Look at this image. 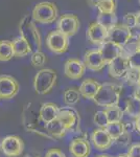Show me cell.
Here are the masks:
<instances>
[{"instance_id": "obj_11", "label": "cell", "mask_w": 140, "mask_h": 157, "mask_svg": "<svg viewBox=\"0 0 140 157\" xmlns=\"http://www.w3.org/2000/svg\"><path fill=\"white\" fill-rule=\"evenodd\" d=\"M132 35L131 29L128 27L121 25H115L114 27H112L111 29H109L108 34V40L115 44L119 45L120 47H123L127 44V42L131 39Z\"/></svg>"}, {"instance_id": "obj_8", "label": "cell", "mask_w": 140, "mask_h": 157, "mask_svg": "<svg viewBox=\"0 0 140 157\" xmlns=\"http://www.w3.org/2000/svg\"><path fill=\"white\" fill-rule=\"evenodd\" d=\"M57 26V29L70 38L74 36L80 29V20L73 14H64L59 18Z\"/></svg>"}, {"instance_id": "obj_5", "label": "cell", "mask_w": 140, "mask_h": 157, "mask_svg": "<svg viewBox=\"0 0 140 157\" xmlns=\"http://www.w3.org/2000/svg\"><path fill=\"white\" fill-rule=\"evenodd\" d=\"M46 45L50 52L58 55H62L66 52L69 46V37L63 34L59 29L51 30L47 35Z\"/></svg>"}, {"instance_id": "obj_7", "label": "cell", "mask_w": 140, "mask_h": 157, "mask_svg": "<svg viewBox=\"0 0 140 157\" xmlns=\"http://www.w3.org/2000/svg\"><path fill=\"white\" fill-rule=\"evenodd\" d=\"M2 153L7 157H19L23 153L24 143L17 135H9L1 141Z\"/></svg>"}, {"instance_id": "obj_9", "label": "cell", "mask_w": 140, "mask_h": 157, "mask_svg": "<svg viewBox=\"0 0 140 157\" xmlns=\"http://www.w3.org/2000/svg\"><path fill=\"white\" fill-rule=\"evenodd\" d=\"M108 66L110 75L115 78H124L129 70L132 68L129 57H126L123 55H120L113 61H111Z\"/></svg>"}, {"instance_id": "obj_33", "label": "cell", "mask_w": 140, "mask_h": 157, "mask_svg": "<svg viewBox=\"0 0 140 157\" xmlns=\"http://www.w3.org/2000/svg\"><path fill=\"white\" fill-rule=\"evenodd\" d=\"M129 59H130V63H131L132 67L140 69V52H134L133 55L130 56Z\"/></svg>"}, {"instance_id": "obj_32", "label": "cell", "mask_w": 140, "mask_h": 157, "mask_svg": "<svg viewBox=\"0 0 140 157\" xmlns=\"http://www.w3.org/2000/svg\"><path fill=\"white\" fill-rule=\"evenodd\" d=\"M115 143L117 144V145H119V146H127V145H129L130 144V141H131V134H130L128 131H126L123 135L121 136H119L118 138L115 139Z\"/></svg>"}, {"instance_id": "obj_35", "label": "cell", "mask_w": 140, "mask_h": 157, "mask_svg": "<svg viewBox=\"0 0 140 157\" xmlns=\"http://www.w3.org/2000/svg\"><path fill=\"white\" fill-rule=\"evenodd\" d=\"M45 157H66V155L59 149H50L46 152Z\"/></svg>"}, {"instance_id": "obj_43", "label": "cell", "mask_w": 140, "mask_h": 157, "mask_svg": "<svg viewBox=\"0 0 140 157\" xmlns=\"http://www.w3.org/2000/svg\"><path fill=\"white\" fill-rule=\"evenodd\" d=\"M23 157H38V156H32V155H25Z\"/></svg>"}, {"instance_id": "obj_34", "label": "cell", "mask_w": 140, "mask_h": 157, "mask_svg": "<svg viewBox=\"0 0 140 157\" xmlns=\"http://www.w3.org/2000/svg\"><path fill=\"white\" fill-rule=\"evenodd\" d=\"M128 155L130 157H140V144H134L130 147Z\"/></svg>"}, {"instance_id": "obj_2", "label": "cell", "mask_w": 140, "mask_h": 157, "mask_svg": "<svg viewBox=\"0 0 140 157\" xmlns=\"http://www.w3.org/2000/svg\"><path fill=\"white\" fill-rule=\"evenodd\" d=\"M121 92H123V86L120 85L112 84V83L101 84L93 101L96 105L101 106V107L109 108L112 106H117Z\"/></svg>"}, {"instance_id": "obj_23", "label": "cell", "mask_w": 140, "mask_h": 157, "mask_svg": "<svg viewBox=\"0 0 140 157\" xmlns=\"http://www.w3.org/2000/svg\"><path fill=\"white\" fill-rule=\"evenodd\" d=\"M126 112L130 116L136 118L140 115V101L136 98H129L126 102Z\"/></svg>"}, {"instance_id": "obj_14", "label": "cell", "mask_w": 140, "mask_h": 157, "mask_svg": "<svg viewBox=\"0 0 140 157\" xmlns=\"http://www.w3.org/2000/svg\"><path fill=\"white\" fill-rule=\"evenodd\" d=\"M85 69L86 66L84 62L78 59H74V58L68 59L64 65L65 75L71 80H78L82 78L85 73Z\"/></svg>"}, {"instance_id": "obj_38", "label": "cell", "mask_w": 140, "mask_h": 157, "mask_svg": "<svg viewBox=\"0 0 140 157\" xmlns=\"http://www.w3.org/2000/svg\"><path fill=\"white\" fill-rule=\"evenodd\" d=\"M134 98H136L137 100L140 101V86H138V87L136 88V90H135V92H134Z\"/></svg>"}, {"instance_id": "obj_25", "label": "cell", "mask_w": 140, "mask_h": 157, "mask_svg": "<svg viewBox=\"0 0 140 157\" xmlns=\"http://www.w3.org/2000/svg\"><path fill=\"white\" fill-rule=\"evenodd\" d=\"M106 130L108 131V133L110 134V136L113 138V140H115L121 136L123 134L126 132V127L121 121H117V123H110L107 126Z\"/></svg>"}, {"instance_id": "obj_13", "label": "cell", "mask_w": 140, "mask_h": 157, "mask_svg": "<svg viewBox=\"0 0 140 157\" xmlns=\"http://www.w3.org/2000/svg\"><path fill=\"white\" fill-rule=\"evenodd\" d=\"M109 30L100 25L97 22H93L88 26L87 29V38L93 44L100 45L108 40Z\"/></svg>"}, {"instance_id": "obj_21", "label": "cell", "mask_w": 140, "mask_h": 157, "mask_svg": "<svg viewBox=\"0 0 140 157\" xmlns=\"http://www.w3.org/2000/svg\"><path fill=\"white\" fill-rule=\"evenodd\" d=\"M15 57L13 42L9 40H0V62H6Z\"/></svg>"}, {"instance_id": "obj_39", "label": "cell", "mask_w": 140, "mask_h": 157, "mask_svg": "<svg viewBox=\"0 0 140 157\" xmlns=\"http://www.w3.org/2000/svg\"><path fill=\"white\" fill-rule=\"evenodd\" d=\"M136 16H137V26L140 27V11L138 13H136Z\"/></svg>"}, {"instance_id": "obj_24", "label": "cell", "mask_w": 140, "mask_h": 157, "mask_svg": "<svg viewBox=\"0 0 140 157\" xmlns=\"http://www.w3.org/2000/svg\"><path fill=\"white\" fill-rule=\"evenodd\" d=\"M81 92L76 88H68L65 90L64 92V102L66 105L68 106H73L76 103L80 102L81 100Z\"/></svg>"}, {"instance_id": "obj_42", "label": "cell", "mask_w": 140, "mask_h": 157, "mask_svg": "<svg viewBox=\"0 0 140 157\" xmlns=\"http://www.w3.org/2000/svg\"><path fill=\"white\" fill-rule=\"evenodd\" d=\"M96 157H111V156H109V155H98Z\"/></svg>"}, {"instance_id": "obj_31", "label": "cell", "mask_w": 140, "mask_h": 157, "mask_svg": "<svg viewBox=\"0 0 140 157\" xmlns=\"http://www.w3.org/2000/svg\"><path fill=\"white\" fill-rule=\"evenodd\" d=\"M30 62L35 67L43 66L46 63V56L42 52H34V54H32V57H30Z\"/></svg>"}, {"instance_id": "obj_45", "label": "cell", "mask_w": 140, "mask_h": 157, "mask_svg": "<svg viewBox=\"0 0 140 157\" xmlns=\"http://www.w3.org/2000/svg\"><path fill=\"white\" fill-rule=\"evenodd\" d=\"M138 1H139V4H140V0H138Z\"/></svg>"}, {"instance_id": "obj_20", "label": "cell", "mask_w": 140, "mask_h": 157, "mask_svg": "<svg viewBox=\"0 0 140 157\" xmlns=\"http://www.w3.org/2000/svg\"><path fill=\"white\" fill-rule=\"evenodd\" d=\"M13 47H14V52L15 57H25V56L29 55L32 52L30 47L25 40L21 36L16 38V39L13 40Z\"/></svg>"}, {"instance_id": "obj_6", "label": "cell", "mask_w": 140, "mask_h": 157, "mask_svg": "<svg viewBox=\"0 0 140 157\" xmlns=\"http://www.w3.org/2000/svg\"><path fill=\"white\" fill-rule=\"evenodd\" d=\"M58 118L65 125L67 131L76 133L81 130V117L78 112L72 107H62L59 110Z\"/></svg>"}, {"instance_id": "obj_18", "label": "cell", "mask_w": 140, "mask_h": 157, "mask_svg": "<svg viewBox=\"0 0 140 157\" xmlns=\"http://www.w3.org/2000/svg\"><path fill=\"white\" fill-rule=\"evenodd\" d=\"M100 86L101 84H99L97 81L93 80V78H86L85 81L82 82L78 90H80L81 95L83 98L93 100L95 98V95L97 94Z\"/></svg>"}, {"instance_id": "obj_30", "label": "cell", "mask_w": 140, "mask_h": 157, "mask_svg": "<svg viewBox=\"0 0 140 157\" xmlns=\"http://www.w3.org/2000/svg\"><path fill=\"white\" fill-rule=\"evenodd\" d=\"M123 25L128 29H132L134 27H137V16L136 13H128L123 18Z\"/></svg>"}, {"instance_id": "obj_27", "label": "cell", "mask_w": 140, "mask_h": 157, "mask_svg": "<svg viewBox=\"0 0 140 157\" xmlns=\"http://www.w3.org/2000/svg\"><path fill=\"white\" fill-rule=\"evenodd\" d=\"M93 121L96 126H98L100 129H106L107 126L109 125V120H108V116H107L105 110H101V111H97L95 112L94 114V118Z\"/></svg>"}, {"instance_id": "obj_41", "label": "cell", "mask_w": 140, "mask_h": 157, "mask_svg": "<svg viewBox=\"0 0 140 157\" xmlns=\"http://www.w3.org/2000/svg\"><path fill=\"white\" fill-rule=\"evenodd\" d=\"M117 157H130L128 154H123V155H118Z\"/></svg>"}, {"instance_id": "obj_19", "label": "cell", "mask_w": 140, "mask_h": 157, "mask_svg": "<svg viewBox=\"0 0 140 157\" xmlns=\"http://www.w3.org/2000/svg\"><path fill=\"white\" fill-rule=\"evenodd\" d=\"M59 110L60 107L55 103H43L39 108V113L40 117L42 118V121H44L45 123H50V121H55V118H58L59 115Z\"/></svg>"}, {"instance_id": "obj_16", "label": "cell", "mask_w": 140, "mask_h": 157, "mask_svg": "<svg viewBox=\"0 0 140 157\" xmlns=\"http://www.w3.org/2000/svg\"><path fill=\"white\" fill-rule=\"evenodd\" d=\"M69 151L73 157H89L91 153L90 143L85 137L74 138L69 146Z\"/></svg>"}, {"instance_id": "obj_29", "label": "cell", "mask_w": 140, "mask_h": 157, "mask_svg": "<svg viewBox=\"0 0 140 157\" xmlns=\"http://www.w3.org/2000/svg\"><path fill=\"white\" fill-rule=\"evenodd\" d=\"M139 78H140V69L133 68L129 70V72L126 75V81L130 85H138L139 84Z\"/></svg>"}, {"instance_id": "obj_15", "label": "cell", "mask_w": 140, "mask_h": 157, "mask_svg": "<svg viewBox=\"0 0 140 157\" xmlns=\"http://www.w3.org/2000/svg\"><path fill=\"white\" fill-rule=\"evenodd\" d=\"M91 140H92L93 146L97 150L100 151L108 150L114 141L113 138L110 136V134L108 133V131L106 129H100V128L93 131L92 135H91Z\"/></svg>"}, {"instance_id": "obj_12", "label": "cell", "mask_w": 140, "mask_h": 157, "mask_svg": "<svg viewBox=\"0 0 140 157\" xmlns=\"http://www.w3.org/2000/svg\"><path fill=\"white\" fill-rule=\"evenodd\" d=\"M84 64L90 70L99 71L106 66L107 63L99 49H91L84 56Z\"/></svg>"}, {"instance_id": "obj_17", "label": "cell", "mask_w": 140, "mask_h": 157, "mask_svg": "<svg viewBox=\"0 0 140 157\" xmlns=\"http://www.w3.org/2000/svg\"><path fill=\"white\" fill-rule=\"evenodd\" d=\"M99 52H101L104 59H105L107 65L113 61L115 58L119 57L120 55H123V47H120L119 45L115 44V43L107 40L103 43V44L99 45Z\"/></svg>"}, {"instance_id": "obj_36", "label": "cell", "mask_w": 140, "mask_h": 157, "mask_svg": "<svg viewBox=\"0 0 140 157\" xmlns=\"http://www.w3.org/2000/svg\"><path fill=\"white\" fill-rule=\"evenodd\" d=\"M135 129H136L137 131H138V133H140V115L137 116L136 118H135Z\"/></svg>"}, {"instance_id": "obj_28", "label": "cell", "mask_w": 140, "mask_h": 157, "mask_svg": "<svg viewBox=\"0 0 140 157\" xmlns=\"http://www.w3.org/2000/svg\"><path fill=\"white\" fill-rule=\"evenodd\" d=\"M98 13H115L116 2L115 0H105L96 6Z\"/></svg>"}, {"instance_id": "obj_3", "label": "cell", "mask_w": 140, "mask_h": 157, "mask_svg": "<svg viewBox=\"0 0 140 157\" xmlns=\"http://www.w3.org/2000/svg\"><path fill=\"white\" fill-rule=\"evenodd\" d=\"M57 72L50 68H44L37 72L34 80V88L36 93L44 95L50 92L57 83Z\"/></svg>"}, {"instance_id": "obj_26", "label": "cell", "mask_w": 140, "mask_h": 157, "mask_svg": "<svg viewBox=\"0 0 140 157\" xmlns=\"http://www.w3.org/2000/svg\"><path fill=\"white\" fill-rule=\"evenodd\" d=\"M105 112L108 116L109 123H117V121H121L123 117V111L118 106H112V107L106 108Z\"/></svg>"}, {"instance_id": "obj_1", "label": "cell", "mask_w": 140, "mask_h": 157, "mask_svg": "<svg viewBox=\"0 0 140 157\" xmlns=\"http://www.w3.org/2000/svg\"><path fill=\"white\" fill-rule=\"evenodd\" d=\"M19 33L20 36L28 43L32 54L41 52V36H40L39 29L32 22V19L29 15H25L21 19L19 23Z\"/></svg>"}, {"instance_id": "obj_10", "label": "cell", "mask_w": 140, "mask_h": 157, "mask_svg": "<svg viewBox=\"0 0 140 157\" xmlns=\"http://www.w3.org/2000/svg\"><path fill=\"white\" fill-rule=\"evenodd\" d=\"M20 85L18 81L11 75H0V98L12 100L18 94Z\"/></svg>"}, {"instance_id": "obj_22", "label": "cell", "mask_w": 140, "mask_h": 157, "mask_svg": "<svg viewBox=\"0 0 140 157\" xmlns=\"http://www.w3.org/2000/svg\"><path fill=\"white\" fill-rule=\"evenodd\" d=\"M96 22L109 30L117 25V17L115 13H98Z\"/></svg>"}, {"instance_id": "obj_4", "label": "cell", "mask_w": 140, "mask_h": 157, "mask_svg": "<svg viewBox=\"0 0 140 157\" xmlns=\"http://www.w3.org/2000/svg\"><path fill=\"white\" fill-rule=\"evenodd\" d=\"M32 19L42 24L52 23L58 18V7L55 3L43 1L36 4L32 10Z\"/></svg>"}, {"instance_id": "obj_44", "label": "cell", "mask_w": 140, "mask_h": 157, "mask_svg": "<svg viewBox=\"0 0 140 157\" xmlns=\"http://www.w3.org/2000/svg\"><path fill=\"white\" fill-rule=\"evenodd\" d=\"M138 86H140V78H139V84H138Z\"/></svg>"}, {"instance_id": "obj_40", "label": "cell", "mask_w": 140, "mask_h": 157, "mask_svg": "<svg viewBox=\"0 0 140 157\" xmlns=\"http://www.w3.org/2000/svg\"><path fill=\"white\" fill-rule=\"evenodd\" d=\"M137 52H140V36L138 40V45H137Z\"/></svg>"}, {"instance_id": "obj_37", "label": "cell", "mask_w": 140, "mask_h": 157, "mask_svg": "<svg viewBox=\"0 0 140 157\" xmlns=\"http://www.w3.org/2000/svg\"><path fill=\"white\" fill-rule=\"evenodd\" d=\"M101 1H105V0H88L89 4H90V6H96L99 2H101Z\"/></svg>"}]
</instances>
